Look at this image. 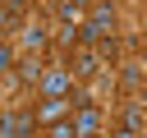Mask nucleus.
<instances>
[{"label":"nucleus","mask_w":147,"mask_h":138,"mask_svg":"<svg viewBox=\"0 0 147 138\" xmlns=\"http://www.w3.org/2000/svg\"><path fill=\"white\" fill-rule=\"evenodd\" d=\"M110 28H115V9H110V0H92V9H87V18H83L78 37H83V41H101V37H110Z\"/></svg>","instance_id":"1"},{"label":"nucleus","mask_w":147,"mask_h":138,"mask_svg":"<svg viewBox=\"0 0 147 138\" xmlns=\"http://www.w3.org/2000/svg\"><path fill=\"white\" fill-rule=\"evenodd\" d=\"M101 124H106V115H101L96 101H78V106H74V133H78V138H96Z\"/></svg>","instance_id":"2"},{"label":"nucleus","mask_w":147,"mask_h":138,"mask_svg":"<svg viewBox=\"0 0 147 138\" xmlns=\"http://www.w3.org/2000/svg\"><path fill=\"white\" fill-rule=\"evenodd\" d=\"M74 106H78L74 97H46V101H41V106H37L32 115H37V124H41V129H51V124L69 120V115H74Z\"/></svg>","instance_id":"3"},{"label":"nucleus","mask_w":147,"mask_h":138,"mask_svg":"<svg viewBox=\"0 0 147 138\" xmlns=\"http://www.w3.org/2000/svg\"><path fill=\"white\" fill-rule=\"evenodd\" d=\"M37 129V115L32 110H5L0 115V138H28Z\"/></svg>","instance_id":"4"},{"label":"nucleus","mask_w":147,"mask_h":138,"mask_svg":"<svg viewBox=\"0 0 147 138\" xmlns=\"http://www.w3.org/2000/svg\"><path fill=\"white\" fill-rule=\"evenodd\" d=\"M69 87H74V69H46V78H41L46 97H69Z\"/></svg>","instance_id":"5"},{"label":"nucleus","mask_w":147,"mask_h":138,"mask_svg":"<svg viewBox=\"0 0 147 138\" xmlns=\"http://www.w3.org/2000/svg\"><path fill=\"white\" fill-rule=\"evenodd\" d=\"M14 78H18V87H41V78H46V64H41L37 55H32V60H18Z\"/></svg>","instance_id":"6"},{"label":"nucleus","mask_w":147,"mask_h":138,"mask_svg":"<svg viewBox=\"0 0 147 138\" xmlns=\"http://www.w3.org/2000/svg\"><path fill=\"white\" fill-rule=\"evenodd\" d=\"M142 124H147V110H142V101H133V106H124V129H133V133H142Z\"/></svg>","instance_id":"7"},{"label":"nucleus","mask_w":147,"mask_h":138,"mask_svg":"<svg viewBox=\"0 0 147 138\" xmlns=\"http://www.w3.org/2000/svg\"><path fill=\"white\" fill-rule=\"evenodd\" d=\"M96 60H101L96 51H78V60H74V74H78V78H87V74H96Z\"/></svg>","instance_id":"8"},{"label":"nucleus","mask_w":147,"mask_h":138,"mask_svg":"<svg viewBox=\"0 0 147 138\" xmlns=\"http://www.w3.org/2000/svg\"><path fill=\"white\" fill-rule=\"evenodd\" d=\"M46 41H51V32H46V28H28V32H23V46H28V51H41Z\"/></svg>","instance_id":"9"},{"label":"nucleus","mask_w":147,"mask_h":138,"mask_svg":"<svg viewBox=\"0 0 147 138\" xmlns=\"http://www.w3.org/2000/svg\"><path fill=\"white\" fill-rule=\"evenodd\" d=\"M78 18H83V9H78L74 0H60V23H64V28H74Z\"/></svg>","instance_id":"10"},{"label":"nucleus","mask_w":147,"mask_h":138,"mask_svg":"<svg viewBox=\"0 0 147 138\" xmlns=\"http://www.w3.org/2000/svg\"><path fill=\"white\" fill-rule=\"evenodd\" d=\"M46 138H78V133H74V115H69V120H60V124H51V129H46Z\"/></svg>","instance_id":"11"},{"label":"nucleus","mask_w":147,"mask_h":138,"mask_svg":"<svg viewBox=\"0 0 147 138\" xmlns=\"http://www.w3.org/2000/svg\"><path fill=\"white\" fill-rule=\"evenodd\" d=\"M14 64H18V60H14V46H9V41H0V74H9Z\"/></svg>","instance_id":"12"},{"label":"nucleus","mask_w":147,"mask_h":138,"mask_svg":"<svg viewBox=\"0 0 147 138\" xmlns=\"http://www.w3.org/2000/svg\"><path fill=\"white\" fill-rule=\"evenodd\" d=\"M14 18H18V9H9V5H0V37L14 28Z\"/></svg>","instance_id":"13"},{"label":"nucleus","mask_w":147,"mask_h":138,"mask_svg":"<svg viewBox=\"0 0 147 138\" xmlns=\"http://www.w3.org/2000/svg\"><path fill=\"white\" fill-rule=\"evenodd\" d=\"M74 5H78V9H92V0H74Z\"/></svg>","instance_id":"14"},{"label":"nucleus","mask_w":147,"mask_h":138,"mask_svg":"<svg viewBox=\"0 0 147 138\" xmlns=\"http://www.w3.org/2000/svg\"><path fill=\"white\" fill-rule=\"evenodd\" d=\"M18 5H23V0H9V9H18Z\"/></svg>","instance_id":"15"},{"label":"nucleus","mask_w":147,"mask_h":138,"mask_svg":"<svg viewBox=\"0 0 147 138\" xmlns=\"http://www.w3.org/2000/svg\"><path fill=\"white\" fill-rule=\"evenodd\" d=\"M142 64H147V46H142Z\"/></svg>","instance_id":"16"},{"label":"nucleus","mask_w":147,"mask_h":138,"mask_svg":"<svg viewBox=\"0 0 147 138\" xmlns=\"http://www.w3.org/2000/svg\"><path fill=\"white\" fill-rule=\"evenodd\" d=\"M138 138H147V133H138Z\"/></svg>","instance_id":"17"}]
</instances>
